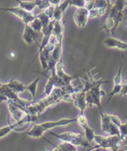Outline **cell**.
<instances>
[{
    "label": "cell",
    "mask_w": 127,
    "mask_h": 151,
    "mask_svg": "<svg viewBox=\"0 0 127 151\" xmlns=\"http://www.w3.org/2000/svg\"><path fill=\"white\" fill-rule=\"evenodd\" d=\"M49 134L62 141L70 142L76 146L87 147L89 146V142L87 141L84 132L80 131H66L57 134L54 132H49Z\"/></svg>",
    "instance_id": "cell-1"
},
{
    "label": "cell",
    "mask_w": 127,
    "mask_h": 151,
    "mask_svg": "<svg viewBox=\"0 0 127 151\" xmlns=\"http://www.w3.org/2000/svg\"><path fill=\"white\" fill-rule=\"evenodd\" d=\"M110 82V81L102 80L100 79L89 91H87L86 100L88 106L92 107L93 106H96L99 108V109L102 108L101 104V97L105 95V91L101 89L100 87L102 84H106Z\"/></svg>",
    "instance_id": "cell-2"
},
{
    "label": "cell",
    "mask_w": 127,
    "mask_h": 151,
    "mask_svg": "<svg viewBox=\"0 0 127 151\" xmlns=\"http://www.w3.org/2000/svg\"><path fill=\"white\" fill-rule=\"evenodd\" d=\"M122 141L118 136H103L102 141L99 145H96L95 146L88 150H94L99 148H103L107 150L117 151L123 147Z\"/></svg>",
    "instance_id": "cell-3"
},
{
    "label": "cell",
    "mask_w": 127,
    "mask_h": 151,
    "mask_svg": "<svg viewBox=\"0 0 127 151\" xmlns=\"http://www.w3.org/2000/svg\"><path fill=\"white\" fill-rule=\"evenodd\" d=\"M0 10L8 11L11 13L14 14L16 16L19 18L25 25L30 24V23L35 19L36 14L34 13V12H27L25 9H22L21 7L15 6V7H8V8H0Z\"/></svg>",
    "instance_id": "cell-4"
},
{
    "label": "cell",
    "mask_w": 127,
    "mask_h": 151,
    "mask_svg": "<svg viewBox=\"0 0 127 151\" xmlns=\"http://www.w3.org/2000/svg\"><path fill=\"white\" fill-rule=\"evenodd\" d=\"M51 70L52 75L44 86V92L42 95V97H45L49 95L55 87H61L65 85L62 78L57 75L55 68L52 69Z\"/></svg>",
    "instance_id": "cell-5"
},
{
    "label": "cell",
    "mask_w": 127,
    "mask_h": 151,
    "mask_svg": "<svg viewBox=\"0 0 127 151\" xmlns=\"http://www.w3.org/2000/svg\"><path fill=\"white\" fill-rule=\"evenodd\" d=\"M73 19L75 24L78 27H85L89 19V10L85 7L77 8L74 14Z\"/></svg>",
    "instance_id": "cell-6"
},
{
    "label": "cell",
    "mask_w": 127,
    "mask_h": 151,
    "mask_svg": "<svg viewBox=\"0 0 127 151\" xmlns=\"http://www.w3.org/2000/svg\"><path fill=\"white\" fill-rule=\"evenodd\" d=\"M86 93L87 91L83 88L82 90L76 93V95L73 98L74 105L79 109L80 112H84L85 109L88 107L86 100Z\"/></svg>",
    "instance_id": "cell-7"
},
{
    "label": "cell",
    "mask_w": 127,
    "mask_h": 151,
    "mask_svg": "<svg viewBox=\"0 0 127 151\" xmlns=\"http://www.w3.org/2000/svg\"><path fill=\"white\" fill-rule=\"evenodd\" d=\"M103 43L107 48H116L122 50H127V42L112 36H108L105 38Z\"/></svg>",
    "instance_id": "cell-8"
},
{
    "label": "cell",
    "mask_w": 127,
    "mask_h": 151,
    "mask_svg": "<svg viewBox=\"0 0 127 151\" xmlns=\"http://www.w3.org/2000/svg\"><path fill=\"white\" fill-rule=\"evenodd\" d=\"M39 32L34 31L30 25L26 24L23 32L22 39L27 45H31L38 41L39 37Z\"/></svg>",
    "instance_id": "cell-9"
},
{
    "label": "cell",
    "mask_w": 127,
    "mask_h": 151,
    "mask_svg": "<svg viewBox=\"0 0 127 151\" xmlns=\"http://www.w3.org/2000/svg\"><path fill=\"white\" fill-rule=\"evenodd\" d=\"M76 122V118H62L58 121H45L41 123V124L48 131L53 129L56 127L65 126L68 124H71Z\"/></svg>",
    "instance_id": "cell-10"
},
{
    "label": "cell",
    "mask_w": 127,
    "mask_h": 151,
    "mask_svg": "<svg viewBox=\"0 0 127 151\" xmlns=\"http://www.w3.org/2000/svg\"><path fill=\"white\" fill-rule=\"evenodd\" d=\"M47 131L41 123H34L32 127L27 132L26 136L38 139L43 137L44 133Z\"/></svg>",
    "instance_id": "cell-11"
},
{
    "label": "cell",
    "mask_w": 127,
    "mask_h": 151,
    "mask_svg": "<svg viewBox=\"0 0 127 151\" xmlns=\"http://www.w3.org/2000/svg\"><path fill=\"white\" fill-rule=\"evenodd\" d=\"M70 0H64L59 5L56 6L53 17L56 21H62L63 14L64 13L66 9L69 6Z\"/></svg>",
    "instance_id": "cell-12"
},
{
    "label": "cell",
    "mask_w": 127,
    "mask_h": 151,
    "mask_svg": "<svg viewBox=\"0 0 127 151\" xmlns=\"http://www.w3.org/2000/svg\"><path fill=\"white\" fill-rule=\"evenodd\" d=\"M64 26L62 20L55 21L53 33H52L53 35L52 36L55 37L57 41L62 42L64 37Z\"/></svg>",
    "instance_id": "cell-13"
},
{
    "label": "cell",
    "mask_w": 127,
    "mask_h": 151,
    "mask_svg": "<svg viewBox=\"0 0 127 151\" xmlns=\"http://www.w3.org/2000/svg\"><path fill=\"white\" fill-rule=\"evenodd\" d=\"M100 114V120H101V129L103 132H106L108 134L110 127L112 122L108 114L106 113L103 108L99 109Z\"/></svg>",
    "instance_id": "cell-14"
},
{
    "label": "cell",
    "mask_w": 127,
    "mask_h": 151,
    "mask_svg": "<svg viewBox=\"0 0 127 151\" xmlns=\"http://www.w3.org/2000/svg\"><path fill=\"white\" fill-rule=\"evenodd\" d=\"M25 123H27L26 121H24V119L19 122H16L14 124H8V125L3 126L0 128V138L3 137L8 135L9 132L14 131L17 127L24 125Z\"/></svg>",
    "instance_id": "cell-15"
},
{
    "label": "cell",
    "mask_w": 127,
    "mask_h": 151,
    "mask_svg": "<svg viewBox=\"0 0 127 151\" xmlns=\"http://www.w3.org/2000/svg\"><path fill=\"white\" fill-rule=\"evenodd\" d=\"M53 145V148L51 151H77V146H74L70 142L63 141L62 142L57 144L54 145L53 143H51Z\"/></svg>",
    "instance_id": "cell-16"
},
{
    "label": "cell",
    "mask_w": 127,
    "mask_h": 151,
    "mask_svg": "<svg viewBox=\"0 0 127 151\" xmlns=\"http://www.w3.org/2000/svg\"><path fill=\"white\" fill-rule=\"evenodd\" d=\"M6 85L13 91H15L18 94L19 93H22L26 90V85L14 78L11 79L8 83H6Z\"/></svg>",
    "instance_id": "cell-17"
},
{
    "label": "cell",
    "mask_w": 127,
    "mask_h": 151,
    "mask_svg": "<svg viewBox=\"0 0 127 151\" xmlns=\"http://www.w3.org/2000/svg\"><path fill=\"white\" fill-rule=\"evenodd\" d=\"M43 76V74L41 75V76L38 77L35 80H34L32 82H31L30 84L26 85V90H27L30 92V93L32 96L34 100L36 99V91H37V86L39 82L40 79Z\"/></svg>",
    "instance_id": "cell-18"
},
{
    "label": "cell",
    "mask_w": 127,
    "mask_h": 151,
    "mask_svg": "<svg viewBox=\"0 0 127 151\" xmlns=\"http://www.w3.org/2000/svg\"><path fill=\"white\" fill-rule=\"evenodd\" d=\"M16 1L19 3V7L27 12H32L37 6L35 1H21V0H16Z\"/></svg>",
    "instance_id": "cell-19"
},
{
    "label": "cell",
    "mask_w": 127,
    "mask_h": 151,
    "mask_svg": "<svg viewBox=\"0 0 127 151\" xmlns=\"http://www.w3.org/2000/svg\"><path fill=\"white\" fill-rule=\"evenodd\" d=\"M51 57L57 62L62 57V42L57 41Z\"/></svg>",
    "instance_id": "cell-20"
},
{
    "label": "cell",
    "mask_w": 127,
    "mask_h": 151,
    "mask_svg": "<svg viewBox=\"0 0 127 151\" xmlns=\"http://www.w3.org/2000/svg\"><path fill=\"white\" fill-rule=\"evenodd\" d=\"M39 56V61H40V63H41V67H42V69L44 71V73L47 72H48V66H49V64H48V60L46 59L44 55V54H43V52H39V53L36 55L35 56V57L33 59V60L32 61V62L30 63V64H31V63L35 60L36 58L37 57Z\"/></svg>",
    "instance_id": "cell-21"
},
{
    "label": "cell",
    "mask_w": 127,
    "mask_h": 151,
    "mask_svg": "<svg viewBox=\"0 0 127 151\" xmlns=\"http://www.w3.org/2000/svg\"><path fill=\"white\" fill-rule=\"evenodd\" d=\"M84 134H85V137L90 144L94 141V136H95V132L94 130L91 128V127L87 125V126H85V127H84Z\"/></svg>",
    "instance_id": "cell-22"
},
{
    "label": "cell",
    "mask_w": 127,
    "mask_h": 151,
    "mask_svg": "<svg viewBox=\"0 0 127 151\" xmlns=\"http://www.w3.org/2000/svg\"><path fill=\"white\" fill-rule=\"evenodd\" d=\"M29 25H30L34 31L38 32L40 33L42 31V29H43L42 22L37 16Z\"/></svg>",
    "instance_id": "cell-23"
},
{
    "label": "cell",
    "mask_w": 127,
    "mask_h": 151,
    "mask_svg": "<svg viewBox=\"0 0 127 151\" xmlns=\"http://www.w3.org/2000/svg\"><path fill=\"white\" fill-rule=\"evenodd\" d=\"M76 123L81 126L82 128L88 125L87 118L84 114V112H80L79 115L76 117Z\"/></svg>",
    "instance_id": "cell-24"
},
{
    "label": "cell",
    "mask_w": 127,
    "mask_h": 151,
    "mask_svg": "<svg viewBox=\"0 0 127 151\" xmlns=\"http://www.w3.org/2000/svg\"><path fill=\"white\" fill-rule=\"evenodd\" d=\"M123 55L122 56V60H121V62H120V67L118 68V71L113 78V84L114 85H120V84L122 83V66H123Z\"/></svg>",
    "instance_id": "cell-25"
},
{
    "label": "cell",
    "mask_w": 127,
    "mask_h": 151,
    "mask_svg": "<svg viewBox=\"0 0 127 151\" xmlns=\"http://www.w3.org/2000/svg\"><path fill=\"white\" fill-rule=\"evenodd\" d=\"M122 83L120 84V85H114L112 90L109 93V96H108V99L107 101V103H108L110 101L112 100V98L117 94H120L121 90H122Z\"/></svg>",
    "instance_id": "cell-26"
},
{
    "label": "cell",
    "mask_w": 127,
    "mask_h": 151,
    "mask_svg": "<svg viewBox=\"0 0 127 151\" xmlns=\"http://www.w3.org/2000/svg\"><path fill=\"white\" fill-rule=\"evenodd\" d=\"M108 6L109 5L107 0H95L94 2V8L97 9L105 8L107 9Z\"/></svg>",
    "instance_id": "cell-27"
},
{
    "label": "cell",
    "mask_w": 127,
    "mask_h": 151,
    "mask_svg": "<svg viewBox=\"0 0 127 151\" xmlns=\"http://www.w3.org/2000/svg\"><path fill=\"white\" fill-rule=\"evenodd\" d=\"M36 1L37 6L40 10H45L51 5L49 0H34Z\"/></svg>",
    "instance_id": "cell-28"
},
{
    "label": "cell",
    "mask_w": 127,
    "mask_h": 151,
    "mask_svg": "<svg viewBox=\"0 0 127 151\" xmlns=\"http://www.w3.org/2000/svg\"><path fill=\"white\" fill-rule=\"evenodd\" d=\"M119 131H120V138L122 141L125 140V139L127 137V124H121L120 126L118 127Z\"/></svg>",
    "instance_id": "cell-29"
},
{
    "label": "cell",
    "mask_w": 127,
    "mask_h": 151,
    "mask_svg": "<svg viewBox=\"0 0 127 151\" xmlns=\"http://www.w3.org/2000/svg\"><path fill=\"white\" fill-rule=\"evenodd\" d=\"M86 1L85 0H70V6H73L79 8L85 7Z\"/></svg>",
    "instance_id": "cell-30"
},
{
    "label": "cell",
    "mask_w": 127,
    "mask_h": 151,
    "mask_svg": "<svg viewBox=\"0 0 127 151\" xmlns=\"http://www.w3.org/2000/svg\"><path fill=\"white\" fill-rule=\"evenodd\" d=\"M108 116L112 123L114 124L117 126L118 127H119L120 125L122 123V121H121L120 118L117 115L114 114H108Z\"/></svg>",
    "instance_id": "cell-31"
},
{
    "label": "cell",
    "mask_w": 127,
    "mask_h": 151,
    "mask_svg": "<svg viewBox=\"0 0 127 151\" xmlns=\"http://www.w3.org/2000/svg\"><path fill=\"white\" fill-rule=\"evenodd\" d=\"M55 8L56 6L51 4L49 7H48V8H46L44 11V13L47 14L51 19H53L54 17V10H55Z\"/></svg>",
    "instance_id": "cell-32"
},
{
    "label": "cell",
    "mask_w": 127,
    "mask_h": 151,
    "mask_svg": "<svg viewBox=\"0 0 127 151\" xmlns=\"http://www.w3.org/2000/svg\"><path fill=\"white\" fill-rule=\"evenodd\" d=\"M99 16V10L97 8H93L89 10V17L90 19L95 18Z\"/></svg>",
    "instance_id": "cell-33"
},
{
    "label": "cell",
    "mask_w": 127,
    "mask_h": 151,
    "mask_svg": "<svg viewBox=\"0 0 127 151\" xmlns=\"http://www.w3.org/2000/svg\"><path fill=\"white\" fill-rule=\"evenodd\" d=\"M120 95L123 96H127V79L122 82V88L120 92Z\"/></svg>",
    "instance_id": "cell-34"
},
{
    "label": "cell",
    "mask_w": 127,
    "mask_h": 151,
    "mask_svg": "<svg viewBox=\"0 0 127 151\" xmlns=\"http://www.w3.org/2000/svg\"><path fill=\"white\" fill-rule=\"evenodd\" d=\"M9 100V99L8 98V97L6 96L4 93L1 91H0V103L3 102V101H8Z\"/></svg>",
    "instance_id": "cell-35"
},
{
    "label": "cell",
    "mask_w": 127,
    "mask_h": 151,
    "mask_svg": "<svg viewBox=\"0 0 127 151\" xmlns=\"http://www.w3.org/2000/svg\"><path fill=\"white\" fill-rule=\"evenodd\" d=\"M49 1L51 3V4L54 5V6H57L61 3L62 0H49Z\"/></svg>",
    "instance_id": "cell-36"
},
{
    "label": "cell",
    "mask_w": 127,
    "mask_h": 151,
    "mask_svg": "<svg viewBox=\"0 0 127 151\" xmlns=\"http://www.w3.org/2000/svg\"><path fill=\"white\" fill-rule=\"evenodd\" d=\"M122 149H123V150L127 151V144H126V145H125V146H123V147H122Z\"/></svg>",
    "instance_id": "cell-37"
},
{
    "label": "cell",
    "mask_w": 127,
    "mask_h": 151,
    "mask_svg": "<svg viewBox=\"0 0 127 151\" xmlns=\"http://www.w3.org/2000/svg\"><path fill=\"white\" fill-rule=\"evenodd\" d=\"M86 1H89V2H94L95 0H85Z\"/></svg>",
    "instance_id": "cell-38"
},
{
    "label": "cell",
    "mask_w": 127,
    "mask_h": 151,
    "mask_svg": "<svg viewBox=\"0 0 127 151\" xmlns=\"http://www.w3.org/2000/svg\"><path fill=\"white\" fill-rule=\"evenodd\" d=\"M125 118H126V123L127 124V116H126Z\"/></svg>",
    "instance_id": "cell-39"
},
{
    "label": "cell",
    "mask_w": 127,
    "mask_h": 151,
    "mask_svg": "<svg viewBox=\"0 0 127 151\" xmlns=\"http://www.w3.org/2000/svg\"><path fill=\"white\" fill-rule=\"evenodd\" d=\"M125 1L126 2V3H127V0H125Z\"/></svg>",
    "instance_id": "cell-40"
}]
</instances>
